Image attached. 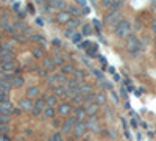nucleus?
Listing matches in <instances>:
<instances>
[{
  "mask_svg": "<svg viewBox=\"0 0 156 141\" xmlns=\"http://www.w3.org/2000/svg\"><path fill=\"white\" fill-rule=\"evenodd\" d=\"M120 6H123V2H122V0H117V2H115L114 5H111V6H109V11H115V9H120Z\"/></svg>",
  "mask_w": 156,
  "mask_h": 141,
  "instance_id": "obj_36",
  "label": "nucleus"
},
{
  "mask_svg": "<svg viewBox=\"0 0 156 141\" xmlns=\"http://www.w3.org/2000/svg\"><path fill=\"white\" fill-rule=\"evenodd\" d=\"M23 83H25V80H23V77H22V75H14V77L11 79V88H14V89L22 88Z\"/></svg>",
  "mask_w": 156,
  "mask_h": 141,
  "instance_id": "obj_20",
  "label": "nucleus"
},
{
  "mask_svg": "<svg viewBox=\"0 0 156 141\" xmlns=\"http://www.w3.org/2000/svg\"><path fill=\"white\" fill-rule=\"evenodd\" d=\"M31 41H34V43H37V44H39V46H41V47H44V46L47 44V41L44 39V38H42L41 35H36V33H34V35H31Z\"/></svg>",
  "mask_w": 156,
  "mask_h": 141,
  "instance_id": "obj_28",
  "label": "nucleus"
},
{
  "mask_svg": "<svg viewBox=\"0 0 156 141\" xmlns=\"http://www.w3.org/2000/svg\"><path fill=\"white\" fill-rule=\"evenodd\" d=\"M81 35H83V36H90V35H94L92 25H90V24H84L83 27H81Z\"/></svg>",
  "mask_w": 156,
  "mask_h": 141,
  "instance_id": "obj_26",
  "label": "nucleus"
},
{
  "mask_svg": "<svg viewBox=\"0 0 156 141\" xmlns=\"http://www.w3.org/2000/svg\"><path fill=\"white\" fill-rule=\"evenodd\" d=\"M44 100H45L47 107H55L56 108V105H58V97L55 94H45L44 96Z\"/></svg>",
  "mask_w": 156,
  "mask_h": 141,
  "instance_id": "obj_19",
  "label": "nucleus"
},
{
  "mask_svg": "<svg viewBox=\"0 0 156 141\" xmlns=\"http://www.w3.org/2000/svg\"><path fill=\"white\" fill-rule=\"evenodd\" d=\"M73 71H75V66L73 65H70V63H66L64 66H61V74H64V75H72L73 74Z\"/></svg>",
  "mask_w": 156,
  "mask_h": 141,
  "instance_id": "obj_23",
  "label": "nucleus"
},
{
  "mask_svg": "<svg viewBox=\"0 0 156 141\" xmlns=\"http://www.w3.org/2000/svg\"><path fill=\"white\" fill-rule=\"evenodd\" d=\"M14 28H16V32H17V33H23L25 30L28 28V25L25 24L23 20H17V22L14 24Z\"/></svg>",
  "mask_w": 156,
  "mask_h": 141,
  "instance_id": "obj_27",
  "label": "nucleus"
},
{
  "mask_svg": "<svg viewBox=\"0 0 156 141\" xmlns=\"http://www.w3.org/2000/svg\"><path fill=\"white\" fill-rule=\"evenodd\" d=\"M81 36H83L81 33H75V32H73L72 36H70V39H72V43H75V44H80V43H81Z\"/></svg>",
  "mask_w": 156,
  "mask_h": 141,
  "instance_id": "obj_32",
  "label": "nucleus"
},
{
  "mask_svg": "<svg viewBox=\"0 0 156 141\" xmlns=\"http://www.w3.org/2000/svg\"><path fill=\"white\" fill-rule=\"evenodd\" d=\"M73 118H75L76 121H86L87 113H86V110H84L83 105H78V107L73 108Z\"/></svg>",
  "mask_w": 156,
  "mask_h": 141,
  "instance_id": "obj_13",
  "label": "nucleus"
},
{
  "mask_svg": "<svg viewBox=\"0 0 156 141\" xmlns=\"http://www.w3.org/2000/svg\"><path fill=\"white\" fill-rule=\"evenodd\" d=\"M114 33L119 39H126L133 35V27H131V22L126 20V19H122V22L117 25L114 28Z\"/></svg>",
  "mask_w": 156,
  "mask_h": 141,
  "instance_id": "obj_2",
  "label": "nucleus"
},
{
  "mask_svg": "<svg viewBox=\"0 0 156 141\" xmlns=\"http://www.w3.org/2000/svg\"><path fill=\"white\" fill-rule=\"evenodd\" d=\"M44 116L45 118H48V119H55V116H56V108L55 107H45V110H44Z\"/></svg>",
  "mask_w": 156,
  "mask_h": 141,
  "instance_id": "obj_24",
  "label": "nucleus"
},
{
  "mask_svg": "<svg viewBox=\"0 0 156 141\" xmlns=\"http://www.w3.org/2000/svg\"><path fill=\"white\" fill-rule=\"evenodd\" d=\"M122 11L120 9H115V11H109L105 14V17H103V24H105V27L108 28H115L117 25H119L122 22Z\"/></svg>",
  "mask_w": 156,
  "mask_h": 141,
  "instance_id": "obj_1",
  "label": "nucleus"
},
{
  "mask_svg": "<svg viewBox=\"0 0 156 141\" xmlns=\"http://www.w3.org/2000/svg\"><path fill=\"white\" fill-rule=\"evenodd\" d=\"M47 141H55V139H53V136H50V138H48Z\"/></svg>",
  "mask_w": 156,
  "mask_h": 141,
  "instance_id": "obj_45",
  "label": "nucleus"
},
{
  "mask_svg": "<svg viewBox=\"0 0 156 141\" xmlns=\"http://www.w3.org/2000/svg\"><path fill=\"white\" fill-rule=\"evenodd\" d=\"M42 68L47 71H55L56 69V63L53 60V57H44L42 58Z\"/></svg>",
  "mask_w": 156,
  "mask_h": 141,
  "instance_id": "obj_14",
  "label": "nucleus"
},
{
  "mask_svg": "<svg viewBox=\"0 0 156 141\" xmlns=\"http://www.w3.org/2000/svg\"><path fill=\"white\" fill-rule=\"evenodd\" d=\"M53 44H55V47H59V49H61V41H58V39H53Z\"/></svg>",
  "mask_w": 156,
  "mask_h": 141,
  "instance_id": "obj_42",
  "label": "nucleus"
},
{
  "mask_svg": "<svg viewBox=\"0 0 156 141\" xmlns=\"http://www.w3.org/2000/svg\"><path fill=\"white\" fill-rule=\"evenodd\" d=\"M115 2H117V0H101V6L106 8V9H109V6L114 5Z\"/></svg>",
  "mask_w": 156,
  "mask_h": 141,
  "instance_id": "obj_35",
  "label": "nucleus"
},
{
  "mask_svg": "<svg viewBox=\"0 0 156 141\" xmlns=\"http://www.w3.org/2000/svg\"><path fill=\"white\" fill-rule=\"evenodd\" d=\"M84 110L87 113V116H95V114L100 111V105L94 100V102H89V104H84Z\"/></svg>",
  "mask_w": 156,
  "mask_h": 141,
  "instance_id": "obj_12",
  "label": "nucleus"
},
{
  "mask_svg": "<svg viewBox=\"0 0 156 141\" xmlns=\"http://www.w3.org/2000/svg\"><path fill=\"white\" fill-rule=\"evenodd\" d=\"M95 102L101 107V105H105L106 104V96L103 94V93H98V94H95Z\"/></svg>",
  "mask_w": 156,
  "mask_h": 141,
  "instance_id": "obj_31",
  "label": "nucleus"
},
{
  "mask_svg": "<svg viewBox=\"0 0 156 141\" xmlns=\"http://www.w3.org/2000/svg\"><path fill=\"white\" fill-rule=\"evenodd\" d=\"M70 99H72V104L76 105V107H78V105H81V104H84V96L80 94V93H73Z\"/></svg>",
  "mask_w": 156,
  "mask_h": 141,
  "instance_id": "obj_22",
  "label": "nucleus"
},
{
  "mask_svg": "<svg viewBox=\"0 0 156 141\" xmlns=\"http://www.w3.org/2000/svg\"><path fill=\"white\" fill-rule=\"evenodd\" d=\"M90 46H92V43H90V41H83V43H80V44H78V47H80V49H83V50H87Z\"/></svg>",
  "mask_w": 156,
  "mask_h": 141,
  "instance_id": "obj_39",
  "label": "nucleus"
},
{
  "mask_svg": "<svg viewBox=\"0 0 156 141\" xmlns=\"http://www.w3.org/2000/svg\"><path fill=\"white\" fill-rule=\"evenodd\" d=\"M78 27H80V20H78L76 17H72L66 24V30H69V32H75V28H78Z\"/></svg>",
  "mask_w": 156,
  "mask_h": 141,
  "instance_id": "obj_21",
  "label": "nucleus"
},
{
  "mask_svg": "<svg viewBox=\"0 0 156 141\" xmlns=\"http://www.w3.org/2000/svg\"><path fill=\"white\" fill-rule=\"evenodd\" d=\"M72 110H73V104H70V102H62V104H59L56 107V114L59 118H69Z\"/></svg>",
  "mask_w": 156,
  "mask_h": 141,
  "instance_id": "obj_5",
  "label": "nucleus"
},
{
  "mask_svg": "<svg viewBox=\"0 0 156 141\" xmlns=\"http://www.w3.org/2000/svg\"><path fill=\"white\" fill-rule=\"evenodd\" d=\"M37 75H39V77H45V79H47V75H48V71L42 68V69H39V71H37Z\"/></svg>",
  "mask_w": 156,
  "mask_h": 141,
  "instance_id": "obj_41",
  "label": "nucleus"
},
{
  "mask_svg": "<svg viewBox=\"0 0 156 141\" xmlns=\"http://www.w3.org/2000/svg\"><path fill=\"white\" fill-rule=\"evenodd\" d=\"M53 139H55V141H64V135L61 133V130H56V132L53 133Z\"/></svg>",
  "mask_w": 156,
  "mask_h": 141,
  "instance_id": "obj_38",
  "label": "nucleus"
},
{
  "mask_svg": "<svg viewBox=\"0 0 156 141\" xmlns=\"http://www.w3.org/2000/svg\"><path fill=\"white\" fill-rule=\"evenodd\" d=\"M70 19H72V14H70L69 11H59L58 14L55 16V20H56V24H59V25H66Z\"/></svg>",
  "mask_w": 156,
  "mask_h": 141,
  "instance_id": "obj_11",
  "label": "nucleus"
},
{
  "mask_svg": "<svg viewBox=\"0 0 156 141\" xmlns=\"http://www.w3.org/2000/svg\"><path fill=\"white\" fill-rule=\"evenodd\" d=\"M95 100V94L94 93H89L84 96V104H89V102H94Z\"/></svg>",
  "mask_w": 156,
  "mask_h": 141,
  "instance_id": "obj_37",
  "label": "nucleus"
},
{
  "mask_svg": "<svg viewBox=\"0 0 156 141\" xmlns=\"http://www.w3.org/2000/svg\"><path fill=\"white\" fill-rule=\"evenodd\" d=\"M126 52L128 54H131V55H134V57H137V55H140V52H142V43H140V39L137 36H134V35H131L129 38H126Z\"/></svg>",
  "mask_w": 156,
  "mask_h": 141,
  "instance_id": "obj_3",
  "label": "nucleus"
},
{
  "mask_svg": "<svg viewBox=\"0 0 156 141\" xmlns=\"http://www.w3.org/2000/svg\"><path fill=\"white\" fill-rule=\"evenodd\" d=\"M151 28H153V33H154V35H156V20H154V22H153V27H151Z\"/></svg>",
  "mask_w": 156,
  "mask_h": 141,
  "instance_id": "obj_43",
  "label": "nucleus"
},
{
  "mask_svg": "<svg viewBox=\"0 0 156 141\" xmlns=\"http://www.w3.org/2000/svg\"><path fill=\"white\" fill-rule=\"evenodd\" d=\"M154 50H156V38H154Z\"/></svg>",
  "mask_w": 156,
  "mask_h": 141,
  "instance_id": "obj_46",
  "label": "nucleus"
},
{
  "mask_svg": "<svg viewBox=\"0 0 156 141\" xmlns=\"http://www.w3.org/2000/svg\"><path fill=\"white\" fill-rule=\"evenodd\" d=\"M67 11L70 13V14H73V16H80L81 14V11L78 9V6H73V5L72 6H67Z\"/></svg>",
  "mask_w": 156,
  "mask_h": 141,
  "instance_id": "obj_34",
  "label": "nucleus"
},
{
  "mask_svg": "<svg viewBox=\"0 0 156 141\" xmlns=\"http://www.w3.org/2000/svg\"><path fill=\"white\" fill-rule=\"evenodd\" d=\"M31 55H33V58H44V49L42 47H34L31 50Z\"/></svg>",
  "mask_w": 156,
  "mask_h": 141,
  "instance_id": "obj_29",
  "label": "nucleus"
},
{
  "mask_svg": "<svg viewBox=\"0 0 156 141\" xmlns=\"http://www.w3.org/2000/svg\"><path fill=\"white\" fill-rule=\"evenodd\" d=\"M14 38H16V41H19V43H27V41H28V39H27V36H25L23 33H22V35L17 33V35H14Z\"/></svg>",
  "mask_w": 156,
  "mask_h": 141,
  "instance_id": "obj_40",
  "label": "nucleus"
},
{
  "mask_svg": "<svg viewBox=\"0 0 156 141\" xmlns=\"http://www.w3.org/2000/svg\"><path fill=\"white\" fill-rule=\"evenodd\" d=\"M47 5L55 9H59V11H64V8H67V3L64 0H48Z\"/></svg>",
  "mask_w": 156,
  "mask_h": 141,
  "instance_id": "obj_16",
  "label": "nucleus"
},
{
  "mask_svg": "<svg viewBox=\"0 0 156 141\" xmlns=\"http://www.w3.org/2000/svg\"><path fill=\"white\" fill-rule=\"evenodd\" d=\"M87 132V124H86V121H76V124H75V127H73V136L75 138H83L84 136V133Z\"/></svg>",
  "mask_w": 156,
  "mask_h": 141,
  "instance_id": "obj_8",
  "label": "nucleus"
},
{
  "mask_svg": "<svg viewBox=\"0 0 156 141\" xmlns=\"http://www.w3.org/2000/svg\"><path fill=\"white\" fill-rule=\"evenodd\" d=\"M19 108H20L22 111H30V113H31V110H33V102H31V99H28V97L20 99V100H19Z\"/></svg>",
  "mask_w": 156,
  "mask_h": 141,
  "instance_id": "obj_15",
  "label": "nucleus"
},
{
  "mask_svg": "<svg viewBox=\"0 0 156 141\" xmlns=\"http://www.w3.org/2000/svg\"><path fill=\"white\" fill-rule=\"evenodd\" d=\"M75 124H76V119L72 116V118H67L66 121L62 122V125H61V133L64 135V136H69V135H72V132H73V127H75Z\"/></svg>",
  "mask_w": 156,
  "mask_h": 141,
  "instance_id": "obj_6",
  "label": "nucleus"
},
{
  "mask_svg": "<svg viewBox=\"0 0 156 141\" xmlns=\"http://www.w3.org/2000/svg\"><path fill=\"white\" fill-rule=\"evenodd\" d=\"M0 14H2V11H0Z\"/></svg>",
  "mask_w": 156,
  "mask_h": 141,
  "instance_id": "obj_48",
  "label": "nucleus"
},
{
  "mask_svg": "<svg viewBox=\"0 0 156 141\" xmlns=\"http://www.w3.org/2000/svg\"><path fill=\"white\" fill-rule=\"evenodd\" d=\"M25 96H27L28 99H31V100H33V99L36 100L39 96H41V89H39L37 86H30V88L27 89V93H25Z\"/></svg>",
  "mask_w": 156,
  "mask_h": 141,
  "instance_id": "obj_17",
  "label": "nucleus"
},
{
  "mask_svg": "<svg viewBox=\"0 0 156 141\" xmlns=\"http://www.w3.org/2000/svg\"><path fill=\"white\" fill-rule=\"evenodd\" d=\"M53 94L59 99H67V97H72V93L69 91V89L66 86H62V85H58L53 88Z\"/></svg>",
  "mask_w": 156,
  "mask_h": 141,
  "instance_id": "obj_10",
  "label": "nucleus"
},
{
  "mask_svg": "<svg viewBox=\"0 0 156 141\" xmlns=\"http://www.w3.org/2000/svg\"><path fill=\"white\" fill-rule=\"evenodd\" d=\"M47 83L50 88H55L58 85H62V83H67V75H64V74H51V75H47Z\"/></svg>",
  "mask_w": 156,
  "mask_h": 141,
  "instance_id": "obj_4",
  "label": "nucleus"
},
{
  "mask_svg": "<svg viewBox=\"0 0 156 141\" xmlns=\"http://www.w3.org/2000/svg\"><path fill=\"white\" fill-rule=\"evenodd\" d=\"M8 124H9V118L8 116H3V114H0V133L8 130Z\"/></svg>",
  "mask_w": 156,
  "mask_h": 141,
  "instance_id": "obj_25",
  "label": "nucleus"
},
{
  "mask_svg": "<svg viewBox=\"0 0 156 141\" xmlns=\"http://www.w3.org/2000/svg\"><path fill=\"white\" fill-rule=\"evenodd\" d=\"M76 80H80V82H84V77H86V72L84 71H80V69H75L73 74H72Z\"/></svg>",
  "mask_w": 156,
  "mask_h": 141,
  "instance_id": "obj_30",
  "label": "nucleus"
},
{
  "mask_svg": "<svg viewBox=\"0 0 156 141\" xmlns=\"http://www.w3.org/2000/svg\"><path fill=\"white\" fill-rule=\"evenodd\" d=\"M16 113V108H14V105L11 104L9 100H6V102H0V114H3V116H12V114Z\"/></svg>",
  "mask_w": 156,
  "mask_h": 141,
  "instance_id": "obj_9",
  "label": "nucleus"
},
{
  "mask_svg": "<svg viewBox=\"0 0 156 141\" xmlns=\"http://www.w3.org/2000/svg\"><path fill=\"white\" fill-rule=\"evenodd\" d=\"M3 65V58H2V55H0V66Z\"/></svg>",
  "mask_w": 156,
  "mask_h": 141,
  "instance_id": "obj_44",
  "label": "nucleus"
},
{
  "mask_svg": "<svg viewBox=\"0 0 156 141\" xmlns=\"http://www.w3.org/2000/svg\"><path fill=\"white\" fill-rule=\"evenodd\" d=\"M154 58H156V50H154Z\"/></svg>",
  "mask_w": 156,
  "mask_h": 141,
  "instance_id": "obj_47",
  "label": "nucleus"
},
{
  "mask_svg": "<svg viewBox=\"0 0 156 141\" xmlns=\"http://www.w3.org/2000/svg\"><path fill=\"white\" fill-rule=\"evenodd\" d=\"M97 50H98L97 44H92V46H90V47L86 50V52H87V55H89V57H94V55H97Z\"/></svg>",
  "mask_w": 156,
  "mask_h": 141,
  "instance_id": "obj_33",
  "label": "nucleus"
},
{
  "mask_svg": "<svg viewBox=\"0 0 156 141\" xmlns=\"http://www.w3.org/2000/svg\"><path fill=\"white\" fill-rule=\"evenodd\" d=\"M2 71L3 72H9V71H17V63H16V60H11V61H5L2 66Z\"/></svg>",
  "mask_w": 156,
  "mask_h": 141,
  "instance_id": "obj_18",
  "label": "nucleus"
},
{
  "mask_svg": "<svg viewBox=\"0 0 156 141\" xmlns=\"http://www.w3.org/2000/svg\"><path fill=\"white\" fill-rule=\"evenodd\" d=\"M45 107H47V104H45L44 97H37L34 100V104H33L31 114H33V116H41V114L44 113V110H45Z\"/></svg>",
  "mask_w": 156,
  "mask_h": 141,
  "instance_id": "obj_7",
  "label": "nucleus"
}]
</instances>
